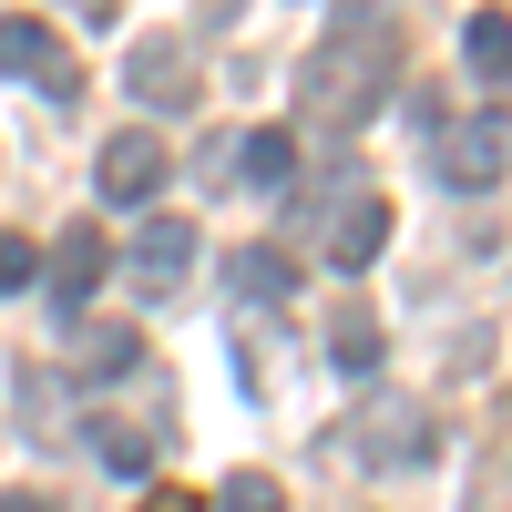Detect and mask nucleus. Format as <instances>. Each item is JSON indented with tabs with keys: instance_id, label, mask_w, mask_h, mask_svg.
<instances>
[{
	"instance_id": "nucleus-14",
	"label": "nucleus",
	"mask_w": 512,
	"mask_h": 512,
	"mask_svg": "<svg viewBox=\"0 0 512 512\" xmlns=\"http://www.w3.org/2000/svg\"><path fill=\"white\" fill-rule=\"evenodd\" d=\"M205 512H287V482L277 472H226V492L205 502Z\"/></svg>"
},
{
	"instance_id": "nucleus-5",
	"label": "nucleus",
	"mask_w": 512,
	"mask_h": 512,
	"mask_svg": "<svg viewBox=\"0 0 512 512\" xmlns=\"http://www.w3.org/2000/svg\"><path fill=\"white\" fill-rule=\"evenodd\" d=\"M123 82H134L144 113H185L195 103V52H185L175 31H144L134 52H123Z\"/></svg>"
},
{
	"instance_id": "nucleus-16",
	"label": "nucleus",
	"mask_w": 512,
	"mask_h": 512,
	"mask_svg": "<svg viewBox=\"0 0 512 512\" xmlns=\"http://www.w3.org/2000/svg\"><path fill=\"white\" fill-rule=\"evenodd\" d=\"M31 277H41V246L31 236H0V297H21Z\"/></svg>"
},
{
	"instance_id": "nucleus-3",
	"label": "nucleus",
	"mask_w": 512,
	"mask_h": 512,
	"mask_svg": "<svg viewBox=\"0 0 512 512\" xmlns=\"http://www.w3.org/2000/svg\"><path fill=\"white\" fill-rule=\"evenodd\" d=\"M164 175H175V154H164L144 123H123V134L93 154V185H103V205H154L164 195Z\"/></svg>"
},
{
	"instance_id": "nucleus-18",
	"label": "nucleus",
	"mask_w": 512,
	"mask_h": 512,
	"mask_svg": "<svg viewBox=\"0 0 512 512\" xmlns=\"http://www.w3.org/2000/svg\"><path fill=\"white\" fill-rule=\"evenodd\" d=\"M0 512H52V502H41V492H0Z\"/></svg>"
},
{
	"instance_id": "nucleus-8",
	"label": "nucleus",
	"mask_w": 512,
	"mask_h": 512,
	"mask_svg": "<svg viewBox=\"0 0 512 512\" xmlns=\"http://www.w3.org/2000/svg\"><path fill=\"white\" fill-rule=\"evenodd\" d=\"M390 256V195H349V216L328 226V267L338 277H369Z\"/></svg>"
},
{
	"instance_id": "nucleus-11",
	"label": "nucleus",
	"mask_w": 512,
	"mask_h": 512,
	"mask_svg": "<svg viewBox=\"0 0 512 512\" xmlns=\"http://www.w3.org/2000/svg\"><path fill=\"white\" fill-rule=\"evenodd\" d=\"M461 52H472V82H482V93H502V72H512V21H502V11H472Z\"/></svg>"
},
{
	"instance_id": "nucleus-2",
	"label": "nucleus",
	"mask_w": 512,
	"mask_h": 512,
	"mask_svg": "<svg viewBox=\"0 0 512 512\" xmlns=\"http://www.w3.org/2000/svg\"><path fill=\"white\" fill-rule=\"evenodd\" d=\"M431 175H441L451 195H492V185H502V103H482L472 123H451V134L431 144Z\"/></svg>"
},
{
	"instance_id": "nucleus-1",
	"label": "nucleus",
	"mask_w": 512,
	"mask_h": 512,
	"mask_svg": "<svg viewBox=\"0 0 512 512\" xmlns=\"http://www.w3.org/2000/svg\"><path fill=\"white\" fill-rule=\"evenodd\" d=\"M308 113L338 123V134H359V123L390 103V82H400V31L379 21V11H338L318 41H308Z\"/></svg>"
},
{
	"instance_id": "nucleus-4",
	"label": "nucleus",
	"mask_w": 512,
	"mask_h": 512,
	"mask_svg": "<svg viewBox=\"0 0 512 512\" xmlns=\"http://www.w3.org/2000/svg\"><path fill=\"white\" fill-rule=\"evenodd\" d=\"M0 72L41 82L52 103H72V93H82V72H72V52H62V31H52V21H31V11L0 21Z\"/></svg>"
},
{
	"instance_id": "nucleus-17",
	"label": "nucleus",
	"mask_w": 512,
	"mask_h": 512,
	"mask_svg": "<svg viewBox=\"0 0 512 512\" xmlns=\"http://www.w3.org/2000/svg\"><path fill=\"white\" fill-rule=\"evenodd\" d=\"M144 512H205V502H195V492H175V482H154V492H144Z\"/></svg>"
},
{
	"instance_id": "nucleus-9",
	"label": "nucleus",
	"mask_w": 512,
	"mask_h": 512,
	"mask_svg": "<svg viewBox=\"0 0 512 512\" xmlns=\"http://www.w3.org/2000/svg\"><path fill=\"white\" fill-rule=\"evenodd\" d=\"M287 175H297V134H287V123H256V134L236 144V185L287 195Z\"/></svg>"
},
{
	"instance_id": "nucleus-15",
	"label": "nucleus",
	"mask_w": 512,
	"mask_h": 512,
	"mask_svg": "<svg viewBox=\"0 0 512 512\" xmlns=\"http://www.w3.org/2000/svg\"><path fill=\"white\" fill-rule=\"evenodd\" d=\"M93 451L113 461L123 482H144V461H154V451H144V431H134V420H93Z\"/></svg>"
},
{
	"instance_id": "nucleus-10",
	"label": "nucleus",
	"mask_w": 512,
	"mask_h": 512,
	"mask_svg": "<svg viewBox=\"0 0 512 512\" xmlns=\"http://www.w3.org/2000/svg\"><path fill=\"white\" fill-rule=\"evenodd\" d=\"M226 287L246 297V308H277V297L297 287V267H287L277 246H226Z\"/></svg>"
},
{
	"instance_id": "nucleus-13",
	"label": "nucleus",
	"mask_w": 512,
	"mask_h": 512,
	"mask_svg": "<svg viewBox=\"0 0 512 512\" xmlns=\"http://www.w3.org/2000/svg\"><path fill=\"white\" fill-rule=\"evenodd\" d=\"M328 359L349 369V379H369V369H379V318H369V308H349V318L328 328Z\"/></svg>"
},
{
	"instance_id": "nucleus-12",
	"label": "nucleus",
	"mask_w": 512,
	"mask_h": 512,
	"mask_svg": "<svg viewBox=\"0 0 512 512\" xmlns=\"http://www.w3.org/2000/svg\"><path fill=\"white\" fill-rule=\"evenodd\" d=\"M134 359H144V338H134V328H82V349H72L82 379H123Z\"/></svg>"
},
{
	"instance_id": "nucleus-7",
	"label": "nucleus",
	"mask_w": 512,
	"mask_h": 512,
	"mask_svg": "<svg viewBox=\"0 0 512 512\" xmlns=\"http://www.w3.org/2000/svg\"><path fill=\"white\" fill-rule=\"evenodd\" d=\"M123 267H134L144 297H175L185 267H195V226H185V216H144V236H134V256H123Z\"/></svg>"
},
{
	"instance_id": "nucleus-6",
	"label": "nucleus",
	"mask_w": 512,
	"mask_h": 512,
	"mask_svg": "<svg viewBox=\"0 0 512 512\" xmlns=\"http://www.w3.org/2000/svg\"><path fill=\"white\" fill-rule=\"evenodd\" d=\"M52 267H41V287H52V308L72 318L82 297H93L103 277H113V246H103V226H62V246H41Z\"/></svg>"
}]
</instances>
